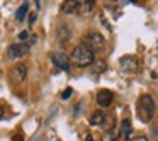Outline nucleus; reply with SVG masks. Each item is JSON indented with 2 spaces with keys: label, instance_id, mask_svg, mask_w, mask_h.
Returning a JSON list of instances; mask_svg holds the SVG:
<instances>
[{
  "label": "nucleus",
  "instance_id": "f257e3e1",
  "mask_svg": "<svg viewBox=\"0 0 158 141\" xmlns=\"http://www.w3.org/2000/svg\"><path fill=\"white\" fill-rule=\"evenodd\" d=\"M70 60H72L78 68H87V66H92L94 63H95L94 51L85 44V43H80V44H77L75 48H73Z\"/></svg>",
  "mask_w": 158,
  "mask_h": 141
},
{
  "label": "nucleus",
  "instance_id": "f03ea898",
  "mask_svg": "<svg viewBox=\"0 0 158 141\" xmlns=\"http://www.w3.org/2000/svg\"><path fill=\"white\" fill-rule=\"evenodd\" d=\"M155 100L150 93H143V95L138 99V114H139L141 121L144 122H150L155 116Z\"/></svg>",
  "mask_w": 158,
  "mask_h": 141
},
{
  "label": "nucleus",
  "instance_id": "7ed1b4c3",
  "mask_svg": "<svg viewBox=\"0 0 158 141\" xmlns=\"http://www.w3.org/2000/svg\"><path fill=\"white\" fill-rule=\"evenodd\" d=\"M119 66H121V70H123L126 75H134V73H138V70H139L138 58H136V56H133V55L123 56V58L119 60Z\"/></svg>",
  "mask_w": 158,
  "mask_h": 141
},
{
  "label": "nucleus",
  "instance_id": "20e7f679",
  "mask_svg": "<svg viewBox=\"0 0 158 141\" xmlns=\"http://www.w3.org/2000/svg\"><path fill=\"white\" fill-rule=\"evenodd\" d=\"M83 43H85V44L89 46L94 53H95V51H102L104 46H106V39H104V36L99 34V32H90V34H87V38H85V41H83Z\"/></svg>",
  "mask_w": 158,
  "mask_h": 141
},
{
  "label": "nucleus",
  "instance_id": "39448f33",
  "mask_svg": "<svg viewBox=\"0 0 158 141\" xmlns=\"http://www.w3.org/2000/svg\"><path fill=\"white\" fill-rule=\"evenodd\" d=\"M29 51V46L26 43H15V44H10L7 48V58L10 60H19Z\"/></svg>",
  "mask_w": 158,
  "mask_h": 141
},
{
  "label": "nucleus",
  "instance_id": "423d86ee",
  "mask_svg": "<svg viewBox=\"0 0 158 141\" xmlns=\"http://www.w3.org/2000/svg\"><path fill=\"white\" fill-rule=\"evenodd\" d=\"M51 61L56 68L63 70V72H68L70 70V58L65 55V53H53L51 55Z\"/></svg>",
  "mask_w": 158,
  "mask_h": 141
},
{
  "label": "nucleus",
  "instance_id": "0eeeda50",
  "mask_svg": "<svg viewBox=\"0 0 158 141\" xmlns=\"http://www.w3.org/2000/svg\"><path fill=\"white\" fill-rule=\"evenodd\" d=\"M70 38H72V32H70V27L68 24H60V27L56 29V43H58L60 46H65L66 43L70 41Z\"/></svg>",
  "mask_w": 158,
  "mask_h": 141
},
{
  "label": "nucleus",
  "instance_id": "6e6552de",
  "mask_svg": "<svg viewBox=\"0 0 158 141\" xmlns=\"http://www.w3.org/2000/svg\"><path fill=\"white\" fill-rule=\"evenodd\" d=\"M112 99H114L112 92L107 90V89H102V90L97 92V104H99L100 107H109L110 104H112Z\"/></svg>",
  "mask_w": 158,
  "mask_h": 141
},
{
  "label": "nucleus",
  "instance_id": "1a4fd4ad",
  "mask_svg": "<svg viewBox=\"0 0 158 141\" xmlns=\"http://www.w3.org/2000/svg\"><path fill=\"white\" fill-rule=\"evenodd\" d=\"M26 77H27V68H26V65H15L14 68H12V78L15 80V82H24Z\"/></svg>",
  "mask_w": 158,
  "mask_h": 141
},
{
  "label": "nucleus",
  "instance_id": "9d476101",
  "mask_svg": "<svg viewBox=\"0 0 158 141\" xmlns=\"http://www.w3.org/2000/svg\"><path fill=\"white\" fill-rule=\"evenodd\" d=\"M63 14H75L78 12V0H65L61 5Z\"/></svg>",
  "mask_w": 158,
  "mask_h": 141
},
{
  "label": "nucleus",
  "instance_id": "9b49d317",
  "mask_svg": "<svg viewBox=\"0 0 158 141\" xmlns=\"http://www.w3.org/2000/svg\"><path fill=\"white\" fill-rule=\"evenodd\" d=\"M119 134H121L119 127L114 126V127H110V129H106V131H104L102 141H117V139H119Z\"/></svg>",
  "mask_w": 158,
  "mask_h": 141
},
{
  "label": "nucleus",
  "instance_id": "f8f14e48",
  "mask_svg": "<svg viewBox=\"0 0 158 141\" xmlns=\"http://www.w3.org/2000/svg\"><path fill=\"white\" fill-rule=\"evenodd\" d=\"M95 7V0H78V12L80 14H90Z\"/></svg>",
  "mask_w": 158,
  "mask_h": 141
},
{
  "label": "nucleus",
  "instance_id": "ddd939ff",
  "mask_svg": "<svg viewBox=\"0 0 158 141\" xmlns=\"http://www.w3.org/2000/svg\"><path fill=\"white\" fill-rule=\"evenodd\" d=\"M121 131H123V136L126 139H131V133H133V124H131L129 119H123L121 122Z\"/></svg>",
  "mask_w": 158,
  "mask_h": 141
},
{
  "label": "nucleus",
  "instance_id": "4468645a",
  "mask_svg": "<svg viewBox=\"0 0 158 141\" xmlns=\"http://www.w3.org/2000/svg\"><path fill=\"white\" fill-rule=\"evenodd\" d=\"M27 12H29V2H24V4L17 9V12H15V19H17L19 22H22L27 17Z\"/></svg>",
  "mask_w": 158,
  "mask_h": 141
},
{
  "label": "nucleus",
  "instance_id": "2eb2a0df",
  "mask_svg": "<svg viewBox=\"0 0 158 141\" xmlns=\"http://www.w3.org/2000/svg\"><path fill=\"white\" fill-rule=\"evenodd\" d=\"M90 70H92V73H94V75H99V73L106 72V61L99 60V61H95L92 66H90Z\"/></svg>",
  "mask_w": 158,
  "mask_h": 141
},
{
  "label": "nucleus",
  "instance_id": "dca6fc26",
  "mask_svg": "<svg viewBox=\"0 0 158 141\" xmlns=\"http://www.w3.org/2000/svg\"><path fill=\"white\" fill-rule=\"evenodd\" d=\"M102 121H104V112L97 110V112H94L92 117H90V126H100Z\"/></svg>",
  "mask_w": 158,
  "mask_h": 141
},
{
  "label": "nucleus",
  "instance_id": "f3484780",
  "mask_svg": "<svg viewBox=\"0 0 158 141\" xmlns=\"http://www.w3.org/2000/svg\"><path fill=\"white\" fill-rule=\"evenodd\" d=\"M29 38H31V36L27 34V31H22V32H19V36H17V39H19V41H21V43H26V44H27Z\"/></svg>",
  "mask_w": 158,
  "mask_h": 141
},
{
  "label": "nucleus",
  "instance_id": "a211bd4d",
  "mask_svg": "<svg viewBox=\"0 0 158 141\" xmlns=\"http://www.w3.org/2000/svg\"><path fill=\"white\" fill-rule=\"evenodd\" d=\"M72 93H73V90H72V89H70V87H68V89H65V92L61 93V99H63V100L70 99V97H72Z\"/></svg>",
  "mask_w": 158,
  "mask_h": 141
},
{
  "label": "nucleus",
  "instance_id": "6ab92c4d",
  "mask_svg": "<svg viewBox=\"0 0 158 141\" xmlns=\"http://www.w3.org/2000/svg\"><path fill=\"white\" fill-rule=\"evenodd\" d=\"M36 19H38V12H32L31 17H29V26H32L36 22Z\"/></svg>",
  "mask_w": 158,
  "mask_h": 141
},
{
  "label": "nucleus",
  "instance_id": "aec40b11",
  "mask_svg": "<svg viewBox=\"0 0 158 141\" xmlns=\"http://www.w3.org/2000/svg\"><path fill=\"white\" fill-rule=\"evenodd\" d=\"M131 141H148V138L146 136H134Z\"/></svg>",
  "mask_w": 158,
  "mask_h": 141
},
{
  "label": "nucleus",
  "instance_id": "412c9836",
  "mask_svg": "<svg viewBox=\"0 0 158 141\" xmlns=\"http://www.w3.org/2000/svg\"><path fill=\"white\" fill-rule=\"evenodd\" d=\"M36 41H38V38H36V36H31V38H29V41H27V46H32Z\"/></svg>",
  "mask_w": 158,
  "mask_h": 141
},
{
  "label": "nucleus",
  "instance_id": "4be33fe9",
  "mask_svg": "<svg viewBox=\"0 0 158 141\" xmlns=\"http://www.w3.org/2000/svg\"><path fill=\"white\" fill-rule=\"evenodd\" d=\"M85 141H94V138H92V134H87V138H85Z\"/></svg>",
  "mask_w": 158,
  "mask_h": 141
},
{
  "label": "nucleus",
  "instance_id": "5701e85b",
  "mask_svg": "<svg viewBox=\"0 0 158 141\" xmlns=\"http://www.w3.org/2000/svg\"><path fill=\"white\" fill-rule=\"evenodd\" d=\"M22 139H24V138H21V136H15L14 138V141H22Z\"/></svg>",
  "mask_w": 158,
  "mask_h": 141
},
{
  "label": "nucleus",
  "instance_id": "b1692460",
  "mask_svg": "<svg viewBox=\"0 0 158 141\" xmlns=\"http://www.w3.org/2000/svg\"><path fill=\"white\" fill-rule=\"evenodd\" d=\"M131 2H133V4H136V2H138V0H131Z\"/></svg>",
  "mask_w": 158,
  "mask_h": 141
},
{
  "label": "nucleus",
  "instance_id": "393cba45",
  "mask_svg": "<svg viewBox=\"0 0 158 141\" xmlns=\"http://www.w3.org/2000/svg\"><path fill=\"white\" fill-rule=\"evenodd\" d=\"M110 2H117V0H110Z\"/></svg>",
  "mask_w": 158,
  "mask_h": 141
}]
</instances>
